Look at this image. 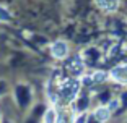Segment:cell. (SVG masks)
<instances>
[{"label":"cell","mask_w":127,"mask_h":123,"mask_svg":"<svg viewBox=\"0 0 127 123\" xmlns=\"http://www.w3.org/2000/svg\"><path fill=\"white\" fill-rule=\"evenodd\" d=\"M109 76V73H104V71H95L93 75L90 76V81L91 83H99L103 81V79H106Z\"/></svg>","instance_id":"cell-8"},{"label":"cell","mask_w":127,"mask_h":123,"mask_svg":"<svg viewBox=\"0 0 127 123\" xmlns=\"http://www.w3.org/2000/svg\"><path fill=\"white\" fill-rule=\"evenodd\" d=\"M95 5L104 13H114L119 8L121 0H95Z\"/></svg>","instance_id":"cell-4"},{"label":"cell","mask_w":127,"mask_h":123,"mask_svg":"<svg viewBox=\"0 0 127 123\" xmlns=\"http://www.w3.org/2000/svg\"><path fill=\"white\" fill-rule=\"evenodd\" d=\"M119 105H121V102L117 101V99H112V101L108 104V108L111 110V112H114V110H117V108H119Z\"/></svg>","instance_id":"cell-11"},{"label":"cell","mask_w":127,"mask_h":123,"mask_svg":"<svg viewBox=\"0 0 127 123\" xmlns=\"http://www.w3.org/2000/svg\"><path fill=\"white\" fill-rule=\"evenodd\" d=\"M67 68H68V71H70L73 76H77V78L82 79L83 73H85V63H83L82 60L75 58V60H72V62H68V63H67Z\"/></svg>","instance_id":"cell-6"},{"label":"cell","mask_w":127,"mask_h":123,"mask_svg":"<svg viewBox=\"0 0 127 123\" xmlns=\"http://www.w3.org/2000/svg\"><path fill=\"white\" fill-rule=\"evenodd\" d=\"M0 120H2V113H0Z\"/></svg>","instance_id":"cell-12"},{"label":"cell","mask_w":127,"mask_h":123,"mask_svg":"<svg viewBox=\"0 0 127 123\" xmlns=\"http://www.w3.org/2000/svg\"><path fill=\"white\" fill-rule=\"evenodd\" d=\"M111 115H112V112L108 108V105H99V107H96L93 110V117L98 123H106L111 118Z\"/></svg>","instance_id":"cell-5"},{"label":"cell","mask_w":127,"mask_h":123,"mask_svg":"<svg viewBox=\"0 0 127 123\" xmlns=\"http://www.w3.org/2000/svg\"><path fill=\"white\" fill-rule=\"evenodd\" d=\"M10 19H11L10 13H8V11L5 10V8H2V7H0V21H2V23H8Z\"/></svg>","instance_id":"cell-10"},{"label":"cell","mask_w":127,"mask_h":123,"mask_svg":"<svg viewBox=\"0 0 127 123\" xmlns=\"http://www.w3.org/2000/svg\"><path fill=\"white\" fill-rule=\"evenodd\" d=\"M49 52H51L52 58H56V60H67L68 53H70V47H68V44L65 41L57 39V41H54L51 44Z\"/></svg>","instance_id":"cell-2"},{"label":"cell","mask_w":127,"mask_h":123,"mask_svg":"<svg viewBox=\"0 0 127 123\" xmlns=\"http://www.w3.org/2000/svg\"><path fill=\"white\" fill-rule=\"evenodd\" d=\"M88 122V113L83 110V112L77 113V115L73 117V120H72V123H86Z\"/></svg>","instance_id":"cell-9"},{"label":"cell","mask_w":127,"mask_h":123,"mask_svg":"<svg viewBox=\"0 0 127 123\" xmlns=\"http://www.w3.org/2000/svg\"><path fill=\"white\" fill-rule=\"evenodd\" d=\"M109 78L112 81H116L117 84L127 86V63L116 65V67L109 71Z\"/></svg>","instance_id":"cell-3"},{"label":"cell","mask_w":127,"mask_h":123,"mask_svg":"<svg viewBox=\"0 0 127 123\" xmlns=\"http://www.w3.org/2000/svg\"><path fill=\"white\" fill-rule=\"evenodd\" d=\"M59 122V113H57L56 107H49L42 115V123H57Z\"/></svg>","instance_id":"cell-7"},{"label":"cell","mask_w":127,"mask_h":123,"mask_svg":"<svg viewBox=\"0 0 127 123\" xmlns=\"http://www.w3.org/2000/svg\"><path fill=\"white\" fill-rule=\"evenodd\" d=\"M80 88H82V79L80 78H67L59 84L57 97L64 104H72L78 96Z\"/></svg>","instance_id":"cell-1"}]
</instances>
